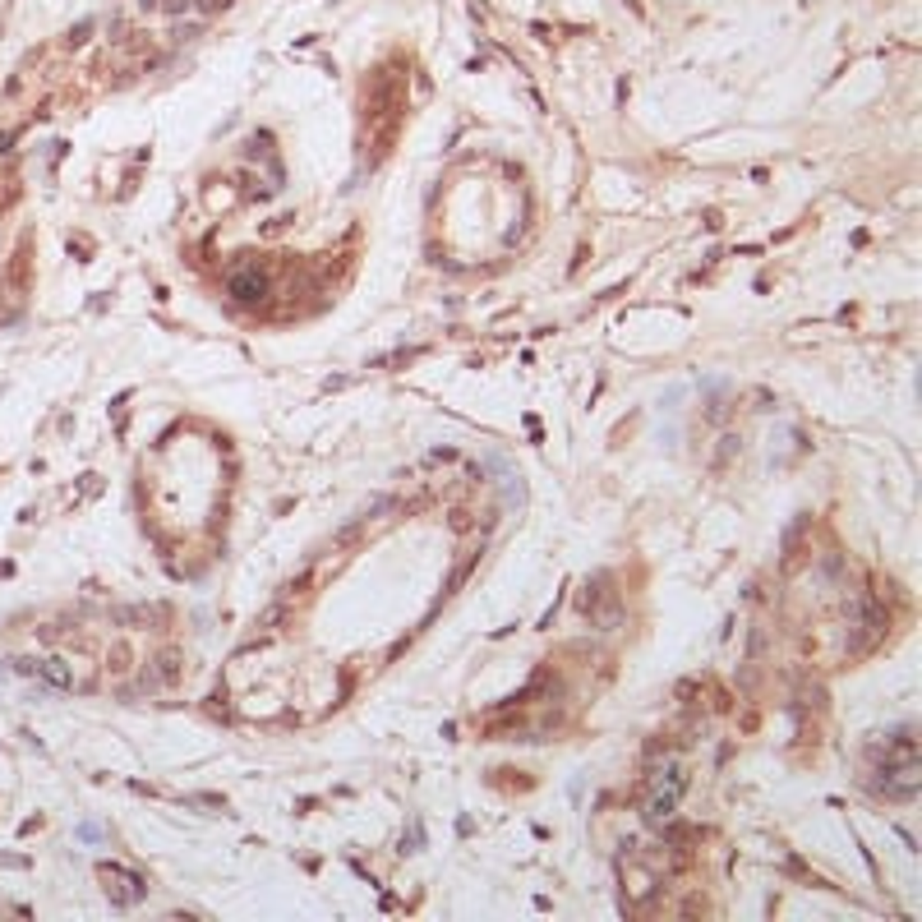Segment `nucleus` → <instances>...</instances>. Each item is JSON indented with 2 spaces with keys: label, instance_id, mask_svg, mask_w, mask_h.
<instances>
[{
  "label": "nucleus",
  "instance_id": "1",
  "mask_svg": "<svg viewBox=\"0 0 922 922\" xmlns=\"http://www.w3.org/2000/svg\"><path fill=\"white\" fill-rule=\"evenodd\" d=\"M231 300H240V305H259L263 295H273V277H268V268H259V263H245L240 273H231Z\"/></svg>",
  "mask_w": 922,
  "mask_h": 922
},
{
  "label": "nucleus",
  "instance_id": "2",
  "mask_svg": "<svg viewBox=\"0 0 922 922\" xmlns=\"http://www.w3.org/2000/svg\"><path fill=\"white\" fill-rule=\"evenodd\" d=\"M97 877H102V881H111V885H106V894H111L116 904H139V900H144V881L134 877V872H125V867L102 862V867H97Z\"/></svg>",
  "mask_w": 922,
  "mask_h": 922
},
{
  "label": "nucleus",
  "instance_id": "3",
  "mask_svg": "<svg viewBox=\"0 0 922 922\" xmlns=\"http://www.w3.org/2000/svg\"><path fill=\"white\" fill-rule=\"evenodd\" d=\"M42 678H46V683H56V687H70V669H65L61 660H46V664H42Z\"/></svg>",
  "mask_w": 922,
  "mask_h": 922
}]
</instances>
